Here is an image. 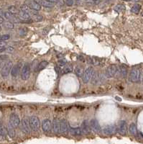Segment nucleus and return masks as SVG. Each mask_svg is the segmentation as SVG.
Returning <instances> with one entry per match:
<instances>
[{"instance_id": "f3484780", "label": "nucleus", "mask_w": 143, "mask_h": 144, "mask_svg": "<svg viewBox=\"0 0 143 144\" xmlns=\"http://www.w3.org/2000/svg\"><path fill=\"white\" fill-rule=\"evenodd\" d=\"M60 124H61V133H66L69 130L68 122L65 119H62L60 120Z\"/></svg>"}, {"instance_id": "de8ad7c7", "label": "nucleus", "mask_w": 143, "mask_h": 144, "mask_svg": "<svg viewBox=\"0 0 143 144\" xmlns=\"http://www.w3.org/2000/svg\"><path fill=\"white\" fill-rule=\"evenodd\" d=\"M116 99H117V100H119V101H121L122 100H121V98H119V97H116Z\"/></svg>"}, {"instance_id": "473e14b6", "label": "nucleus", "mask_w": 143, "mask_h": 144, "mask_svg": "<svg viewBox=\"0 0 143 144\" xmlns=\"http://www.w3.org/2000/svg\"><path fill=\"white\" fill-rule=\"evenodd\" d=\"M119 70H120V73H121V75H122L123 77L126 76L127 73V68H126L124 66H121L120 68H119Z\"/></svg>"}, {"instance_id": "f03ea898", "label": "nucleus", "mask_w": 143, "mask_h": 144, "mask_svg": "<svg viewBox=\"0 0 143 144\" xmlns=\"http://www.w3.org/2000/svg\"><path fill=\"white\" fill-rule=\"evenodd\" d=\"M29 123L30 128L34 130V131H37L40 129V122L39 118L37 116H31L29 119Z\"/></svg>"}, {"instance_id": "ddd939ff", "label": "nucleus", "mask_w": 143, "mask_h": 144, "mask_svg": "<svg viewBox=\"0 0 143 144\" xmlns=\"http://www.w3.org/2000/svg\"><path fill=\"white\" fill-rule=\"evenodd\" d=\"M22 128L25 133L30 134V126L29 123V120L27 118H24L22 120Z\"/></svg>"}, {"instance_id": "9d476101", "label": "nucleus", "mask_w": 143, "mask_h": 144, "mask_svg": "<svg viewBox=\"0 0 143 144\" xmlns=\"http://www.w3.org/2000/svg\"><path fill=\"white\" fill-rule=\"evenodd\" d=\"M25 4H26L27 7H29L31 9L35 10V11H39L41 9V6L34 1L33 0H25Z\"/></svg>"}, {"instance_id": "8fccbe9b", "label": "nucleus", "mask_w": 143, "mask_h": 144, "mask_svg": "<svg viewBox=\"0 0 143 144\" xmlns=\"http://www.w3.org/2000/svg\"><path fill=\"white\" fill-rule=\"evenodd\" d=\"M76 1H78V0H76Z\"/></svg>"}, {"instance_id": "7c9ffc66", "label": "nucleus", "mask_w": 143, "mask_h": 144, "mask_svg": "<svg viewBox=\"0 0 143 144\" xmlns=\"http://www.w3.org/2000/svg\"><path fill=\"white\" fill-rule=\"evenodd\" d=\"M7 134V130L1 125H0V137L4 138Z\"/></svg>"}, {"instance_id": "37998d69", "label": "nucleus", "mask_w": 143, "mask_h": 144, "mask_svg": "<svg viewBox=\"0 0 143 144\" xmlns=\"http://www.w3.org/2000/svg\"><path fill=\"white\" fill-rule=\"evenodd\" d=\"M55 70L56 73L58 74V73H59V72H60V71H61V68H60V66H55Z\"/></svg>"}, {"instance_id": "393cba45", "label": "nucleus", "mask_w": 143, "mask_h": 144, "mask_svg": "<svg viewBox=\"0 0 143 144\" xmlns=\"http://www.w3.org/2000/svg\"><path fill=\"white\" fill-rule=\"evenodd\" d=\"M74 72L78 77H82L83 75V69L81 66H76L74 69Z\"/></svg>"}, {"instance_id": "cd10ccee", "label": "nucleus", "mask_w": 143, "mask_h": 144, "mask_svg": "<svg viewBox=\"0 0 143 144\" xmlns=\"http://www.w3.org/2000/svg\"><path fill=\"white\" fill-rule=\"evenodd\" d=\"M30 17H31L32 20H33L35 22H41L43 20V17L42 15L39 14H35L31 15Z\"/></svg>"}, {"instance_id": "79ce46f5", "label": "nucleus", "mask_w": 143, "mask_h": 144, "mask_svg": "<svg viewBox=\"0 0 143 144\" xmlns=\"http://www.w3.org/2000/svg\"><path fill=\"white\" fill-rule=\"evenodd\" d=\"M6 45H7V43H6L5 42L0 40V48H4Z\"/></svg>"}, {"instance_id": "a211bd4d", "label": "nucleus", "mask_w": 143, "mask_h": 144, "mask_svg": "<svg viewBox=\"0 0 143 144\" xmlns=\"http://www.w3.org/2000/svg\"><path fill=\"white\" fill-rule=\"evenodd\" d=\"M33 1L37 3L38 4H40V6H43L44 7L51 8L54 7V4L48 0H33Z\"/></svg>"}, {"instance_id": "2f4dec72", "label": "nucleus", "mask_w": 143, "mask_h": 144, "mask_svg": "<svg viewBox=\"0 0 143 144\" xmlns=\"http://www.w3.org/2000/svg\"><path fill=\"white\" fill-rule=\"evenodd\" d=\"M4 26L5 28H7V29H13L14 25V23L9 22V21H7V22H4Z\"/></svg>"}, {"instance_id": "a878e982", "label": "nucleus", "mask_w": 143, "mask_h": 144, "mask_svg": "<svg viewBox=\"0 0 143 144\" xmlns=\"http://www.w3.org/2000/svg\"><path fill=\"white\" fill-rule=\"evenodd\" d=\"M8 10H9V12H10L11 14H14V15L15 14H18L19 12H20V11L18 10V9L16 7H14V6H10V7H9Z\"/></svg>"}, {"instance_id": "412c9836", "label": "nucleus", "mask_w": 143, "mask_h": 144, "mask_svg": "<svg viewBox=\"0 0 143 144\" xmlns=\"http://www.w3.org/2000/svg\"><path fill=\"white\" fill-rule=\"evenodd\" d=\"M81 129L85 133H89L90 132V125H89V122H88V120H84L83 122Z\"/></svg>"}, {"instance_id": "dca6fc26", "label": "nucleus", "mask_w": 143, "mask_h": 144, "mask_svg": "<svg viewBox=\"0 0 143 144\" xmlns=\"http://www.w3.org/2000/svg\"><path fill=\"white\" fill-rule=\"evenodd\" d=\"M53 129L55 133H61V124L60 120L58 118H54L52 122Z\"/></svg>"}, {"instance_id": "4be33fe9", "label": "nucleus", "mask_w": 143, "mask_h": 144, "mask_svg": "<svg viewBox=\"0 0 143 144\" xmlns=\"http://www.w3.org/2000/svg\"><path fill=\"white\" fill-rule=\"evenodd\" d=\"M71 134L73 136H81L82 134V130L79 128H73L69 129Z\"/></svg>"}, {"instance_id": "72a5a7b5", "label": "nucleus", "mask_w": 143, "mask_h": 144, "mask_svg": "<svg viewBox=\"0 0 143 144\" xmlns=\"http://www.w3.org/2000/svg\"><path fill=\"white\" fill-rule=\"evenodd\" d=\"M67 64V61L66 59H65L64 58H61V59H59L58 61V66H65Z\"/></svg>"}, {"instance_id": "6ab92c4d", "label": "nucleus", "mask_w": 143, "mask_h": 144, "mask_svg": "<svg viewBox=\"0 0 143 144\" xmlns=\"http://www.w3.org/2000/svg\"><path fill=\"white\" fill-rule=\"evenodd\" d=\"M18 18L19 20L21 21H25V22H27V21H30V19H31V17L29 14L26 13V12H24L22 11H20L18 14Z\"/></svg>"}, {"instance_id": "58836bf2", "label": "nucleus", "mask_w": 143, "mask_h": 144, "mask_svg": "<svg viewBox=\"0 0 143 144\" xmlns=\"http://www.w3.org/2000/svg\"><path fill=\"white\" fill-rule=\"evenodd\" d=\"M7 58H8V56L7 55H1V56H0V61H3L4 60H7Z\"/></svg>"}, {"instance_id": "a19ab883", "label": "nucleus", "mask_w": 143, "mask_h": 144, "mask_svg": "<svg viewBox=\"0 0 143 144\" xmlns=\"http://www.w3.org/2000/svg\"><path fill=\"white\" fill-rule=\"evenodd\" d=\"M66 3L68 6H72L73 4V0H66Z\"/></svg>"}, {"instance_id": "0eeeda50", "label": "nucleus", "mask_w": 143, "mask_h": 144, "mask_svg": "<svg viewBox=\"0 0 143 144\" xmlns=\"http://www.w3.org/2000/svg\"><path fill=\"white\" fill-rule=\"evenodd\" d=\"M42 128L45 133H50L53 128L51 120L49 119H45L42 122Z\"/></svg>"}, {"instance_id": "6e6552de", "label": "nucleus", "mask_w": 143, "mask_h": 144, "mask_svg": "<svg viewBox=\"0 0 143 144\" xmlns=\"http://www.w3.org/2000/svg\"><path fill=\"white\" fill-rule=\"evenodd\" d=\"M89 125H90V128L94 132V133H99L101 131V127H100V125L98 122L97 120L96 119H92L90 122H89Z\"/></svg>"}, {"instance_id": "3c124183", "label": "nucleus", "mask_w": 143, "mask_h": 144, "mask_svg": "<svg viewBox=\"0 0 143 144\" xmlns=\"http://www.w3.org/2000/svg\"></svg>"}, {"instance_id": "ea45409f", "label": "nucleus", "mask_w": 143, "mask_h": 144, "mask_svg": "<svg viewBox=\"0 0 143 144\" xmlns=\"http://www.w3.org/2000/svg\"><path fill=\"white\" fill-rule=\"evenodd\" d=\"M48 32H49V29H48V28H44L43 30H42V35H43V36H45V35H47V34L48 33Z\"/></svg>"}, {"instance_id": "c9c22d12", "label": "nucleus", "mask_w": 143, "mask_h": 144, "mask_svg": "<svg viewBox=\"0 0 143 144\" xmlns=\"http://www.w3.org/2000/svg\"><path fill=\"white\" fill-rule=\"evenodd\" d=\"M10 38L9 35H3V36H0V40L1 41H4V40H7Z\"/></svg>"}, {"instance_id": "c85d7f7f", "label": "nucleus", "mask_w": 143, "mask_h": 144, "mask_svg": "<svg viewBox=\"0 0 143 144\" xmlns=\"http://www.w3.org/2000/svg\"><path fill=\"white\" fill-rule=\"evenodd\" d=\"M114 9L116 12H122L124 10H125V7L123 4H117L114 7Z\"/></svg>"}, {"instance_id": "c03bdc74", "label": "nucleus", "mask_w": 143, "mask_h": 144, "mask_svg": "<svg viewBox=\"0 0 143 144\" xmlns=\"http://www.w3.org/2000/svg\"><path fill=\"white\" fill-rule=\"evenodd\" d=\"M0 17H4V11L1 9H0Z\"/></svg>"}, {"instance_id": "f704fd0d", "label": "nucleus", "mask_w": 143, "mask_h": 144, "mask_svg": "<svg viewBox=\"0 0 143 144\" xmlns=\"http://www.w3.org/2000/svg\"><path fill=\"white\" fill-rule=\"evenodd\" d=\"M27 33V30L26 28H22V29H20L19 30V34L21 36H25Z\"/></svg>"}, {"instance_id": "423d86ee", "label": "nucleus", "mask_w": 143, "mask_h": 144, "mask_svg": "<svg viewBox=\"0 0 143 144\" xmlns=\"http://www.w3.org/2000/svg\"><path fill=\"white\" fill-rule=\"evenodd\" d=\"M13 128H17L20 124V119L17 115L15 113H12L9 116V122Z\"/></svg>"}, {"instance_id": "f257e3e1", "label": "nucleus", "mask_w": 143, "mask_h": 144, "mask_svg": "<svg viewBox=\"0 0 143 144\" xmlns=\"http://www.w3.org/2000/svg\"><path fill=\"white\" fill-rule=\"evenodd\" d=\"M94 69L92 67H89L86 69L85 72L83 73V81L85 84L89 83L93 78L94 75Z\"/></svg>"}, {"instance_id": "2eb2a0df", "label": "nucleus", "mask_w": 143, "mask_h": 144, "mask_svg": "<svg viewBox=\"0 0 143 144\" xmlns=\"http://www.w3.org/2000/svg\"><path fill=\"white\" fill-rule=\"evenodd\" d=\"M21 66H22V64L19 63L14 65V66H12V70H11V75L13 77H17L19 75L20 72L21 71Z\"/></svg>"}, {"instance_id": "c756f323", "label": "nucleus", "mask_w": 143, "mask_h": 144, "mask_svg": "<svg viewBox=\"0 0 143 144\" xmlns=\"http://www.w3.org/2000/svg\"><path fill=\"white\" fill-rule=\"evenodd\" d=\"M73 68L71 65H66L63 69V73H69L73 72Z\"/></svg>"}, {"instance_id": "9b49d317", "label": "nucleus", "mask_w": 143, "mask_h": 144, "mask_svg": "<svg viewBox=\"0 0 143 144\" xmlns=\"http://www.w3.org/2000/svg\"><path fill=\"white\" fill-rule=\"evenodd\" d=\"M117 72V68L115 65H110L106 71V76L108 78L114 77Z\"/></svg>"}, {"instance_id": "39448f33", "label": "nucleus", "mask_w": 143, "mask_h": 144, "mask_svg": "<svg viewBox=\"0 0 143 144\" xmlns=\"http://www.w3.org/2000/svg\"><path fill=\"white\" fill-rule=\"evenodd\" d=\"M141 72L139 69H132L129 74V79L132 82H137L141 78Z\"/></svg>"}, {"instance_id": "a18cd8bd", "label": "nucleus", "mask_w": 143, "mask_h": 144, "mask_svg": "<svg viewBox=\"0 0 143 144\" xmlns=\"http://www.w3.org/2000/svg\"><path fill=\"white\" fill-rule=\"evenodd\" d=\"M3 22H4V19H3V17H0V23H3Z\"/></svg>"}, {"instance_id": "4c0bfd02", "label": "nucleus", "mask_w": 143, "mask_h": 144, "mask_svg": "<svg viewBox=\"0 0 143 144\" xmlns=\"http://www.w3.org/2000/svg\"><path fill=\"white\" fill-rule=\"evenodd\" d=\"M6 51L8 52V53H12L14 51V48L12 47V46H9L7 48H6Z\"/></svg>"}, {"instance_id": "aec40b11", "label": "nucleus", "mask_w": 143, "mask_h": 144, "mask_svg": "<svg viewBox=\"0 0 143 144\" xmlns=\"http://www.w3.org/2000/svg\"><path fill=\"white\" fill-rule=\"evenodd\" d=\"M48 65V61H42L40 62V63L37 64V67H36L35 71V72H41L42 70H43L44 69H45V68L47 67Z\"/></svg>"}, {"instance_id": "4468645a", "label": "nucleus", "mask_w": 143, "mask_h": 144, "mask_svg": "<svg viewBox=\"0 0 143 144\" xmlns=\"http://www.w3.org/2000/svg\"><path fill=\"white\" fill-rule=\"evenodd\" d=\"M116 128L114 125H107L104 127L102 130V132L105 135H111L116 132Z\"/></svg>"}, {"instance_id": "1a4fd4ad", "label": "nucleus", "mask_w": 143, "mask_h": 144, "mask_svg": "<svg viewBox=\"0 0 143 144\" xmlns=\"http://www.w3.org/2000/svg\"><path fill=\"white\" fill-rule=\"evenodd\" d=\"M118 130L121 135H126L127 132V125L125 120H121L118 125Z\"/></svg>"}, {"instance_id": "20e7f679", "label": "nucleus", "mask_w": 143, "mask_h": 144, "mask_svg": "<svg viewBox=\"0 0 143 144\" xmlns=\"http://www.w3.org/2000/svg\"><path fill=\"white\" fill-rule=\"evenodd\" d=\"M12 65H13V64L12 61H8L7 63H6L4 65V66L2 67L1 71V75L3 77H7L9 76V73L11 72V70H12Z\"/></svg>"}, {"instance_id": "09e8293b", "label": "nucleus", "mask_w": 143, "mask_h": 144, "mask_svg": "<svg viewBox=\"0 0 143 144\" xmlns=\"http://www.w3.org/2000/svg\"><path fill=\"white\" fill-rule=\"evenodd\" d=\"M1 62H2V61H0V66H1Z\"/></svg>"}, {"instance_id": "b1692460", "label": "nucleus", "mask_w": 143, "mask_h": 144, "mask_svg": "<svg viewBox=\"0 0 143 144\" xmlns=\"http://www.w3.org/2000/svg\"><path fill=\"white\" fill-rule=\"evenodd\" d=\"M14 128H13L9 123L8 124V126H7V133L9 134V136L11 137V138H14V136H15V132H14Z\"/></svg>"}, {"instance_id": "e433bc0d", "label": "nucleus", "mask_w": 143, "mask_h": 144, "mask_svg": "<svg viewBox=\"0 0 143 144\" xmlns=\"http://www.w3.org/2000/svg\"><path fill=\"white\" fill-rule=\"evenodd\" d=\"M48 1H50V2H52L53 4L54 3H58L60 5H63V1L62 0H48Z\"/></svg>"}, {"instance_id": "7ed1b4c3", "label": "nucleus", "mask_w": 143, "mask_h": 144, "mask_svg": "<svg viewBox=\"0 0 143 144\" xmlns=\"http://www.w3.org/2000/svg\"><path fill=\"white\" fill-rule=\"evenodd\" d=\"M30 67L28 64H26L21 69V79L24 81H26L30 78Z\"/></svg>"}, {"instance_id": "bb28decb", "label": "nucleus", "mask_w": 143, "mask_h": 144, "mask_svg": "<svg viewBox=\"0 0 143 144\" xmlns=\"http://www.w3.org/2000/svg\"><path fill=\"white\" fill-rule=\"evenodd\" d=\"M140 9H141V6H140V4H135V5L132 7L131 12H132V13L137 14V13L140 12Z\"/></svg>"}, {"instance_id": "49530a36", "label": "nucleus", "mask_w": 143, "mask_h": 144, "mask_svg": "<svg viewBox=\"0 0 143 144\" xmlns=\"http://www.w3.org/2000/svg\"><path fill=\"white\" fill-rule=\"evenodd\" d=\"M124 1H138L139 0H124Z\"/></svg>"}, {"instance_id": "5701e85b", "label": "nucleus", "mask_w": 143, "mask_h": 144, "mask_svg": "<svg viewBox=\"0 0 143 144\" xmlns=\"http://www.w3.org/2000/svg\"><path fill=\"white\" fill-rule=\"evenodd\" d=\"M129 131L133 136H135L137 134V126H136L135 123L132 122L130 124V125L129 127Z\"/></svg>"}, {"instance_id": "f8f14e48", "label": "nucleus", "mask_w": 143, "mask_h": 144, "mask_svg": "<svg viewBox=\"0 0 143 144\" xmlns=\"http://www.w3.org/2000/svg\"><path fill=\"white\" fill-rule=\"evenodd\" d=\"M4 17L7 20H8V21H9V22H11L12 23H19V22H21L19 20L18 17H17L14 14H11L9 12H4Z\"/></svg>"}]
</instances>
